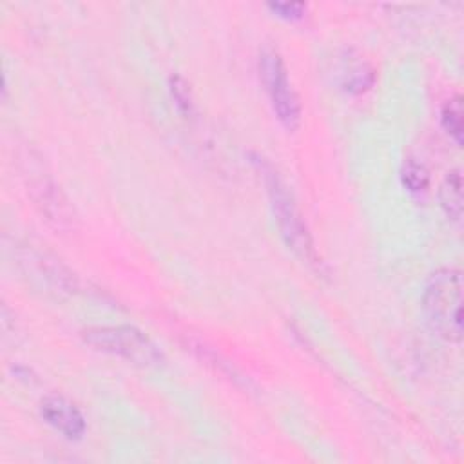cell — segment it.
Instances as JSON below:
<instances>
[{
    "label": "cell",
    "instance_id": "3957f363",
    "mask_svg": "<svg viewBox=\"0 0 464 464\" xmlns=\"http://www.w3.org/2000/svg\"><path fill=\"white\" fill-rule=\"evenodd\" d=\"M82 337L94 350L121 357L141 368H156L165 362L156 343L136 326H91L82 332Z\"/></svg>",
    "mask_w": 464,
    "mask_h": 464
},
{
    "label": "cell",
    "instance_id": "7c38bea8",
    "mask_svg": "<svg viewBox=\"0 0 464 464\" xmlns=\"http://www.w3.org/2000/svg\"><path fill=\"white\" fill-rule=\"evenodd\" d=\"M169 91H170V96H172L178 111L183 112L185 116H190L194 112V98H192V91H190V85L187 83V80L179 74H170Z\"/></svg>",
    "mask_w": 464,
    "mask_h": 464
},
{
    "label": "cell",
    "instance_id": "7a4b0ae2",
    "mask_svg": "<svg viewBox=\"0 0 464 464\" xmlns=\"http://www.w3.org/2000/svg\"><path fill=\"white\" fill-rule=\"evenodd\" d=\"M462 272L459 268H440L431 274L422 308L428 324L446 341H462Z\"/></svg>",
    "mask_w": 464,
    "mask_h": 464
},
{
    "label": "cell",
    "instance_id": "9c48e42d",
    "mask_svg": "<svg viewBox=\"0 0 464 464\" xmlns=\"http://www.w3.org/2000/svg\"><path fill=\"white\" fill-rule=\"evenodd\" d=\"M439 201L444 210V214L455 221L460 223L462 219V174L460 169L450 170L439 187Z\"/></svg>",
    "mask_w": 464,
    "mask_h": 464
},
{
    "label": "cell",
    "instance_id": "4fadbf2b",
    "mask_svg": "<svg viewBox=\"0 0 464 464\" xmlns=\"http://www.w3.org/2000/svg\"><path fill=\"white\" fill-rule=\"evenodd\" d=\"M268 9L281 18L297 20V18H303V14L306 13V4H303V2H272V4H268Z\"/></svg>",
    "mask_w": 464,
    "mask_h": 464
},
{
    "label": "cell",
    "instance_id": "5b68a950",
    "mask_svg": "<svg viewBox=\"0 0 464 464\" xmlns=\"http://www.w3.org/2000/svg\"><path fill=\"white\" fill-rule=\"evenodd\" d=\"M18 263L24 270L44 281L54 292H72L76 290V277L74 274L54 256L49 252H42L33 246H25L18 256Z\"/></svg>",
    "mask_w": 464,
    "mask_h": 464
},
{
    "label": "cell",
    "instance_id": "ba28073f",
    "mask_svg": "<svg viewBox=\"0 0 464 464\" xmlns=\"http://www.w3.org/2000/svg\"><path fill=\"white\" fill-rule=\"evenodd\" d=\"M339 83L344 92L361 94L366 92L375 82V71L370 62L355 51H346L339 63Z\"/></svg>",
    "mask_w": 464,
    "mask_h": 464
},
{
    "label": "cell",
    "instance_id": "30bf717a",
    "mask_svg": "<svg viewBox=\"0 0 464 464\" xmlns=\"http://www.w3.org/2000/svg\"><path fill=\"white\" fill-rule=\"evenodd\" d=\"M462 98L453 96L450 98L442 111H440V123L446 134L457 143L462 145V132H464V118H462Z\"/></svg>",
    "mask_w": 464,
    "mask_h": 464
},
{
    "label": "cell",
    "instance_id": "8992f818",
    "mask_svg": "<svg viewBox=\"0 0 464 464\" xmlns=\"http://www.w3.org/2000/svg\"><path fill=\"white\" fill-rule=\"evenodd\" d=\"M42 419L69 440H80L85 435L87 422L80 408L63 395H47L40 401Z\"/></svg>",
    "mask_w": 464,
    "mask_h": 464
},
{
    "label": "cell",
    "instance_id": "277c9868",
    "mask_svg": "<svg viewBox=\"0 0 464 464\" xmlns=\"http://www.w3.org/2000/svg\"><path fill=\"white\" fill-rule=\"evenodd\" d=\"M259 78L279 123L288 130L297 129L301 123L299 96L290 83L281 54L270 45L263 47L259 53Z\"/></svg>",
    "mask_w": 464,
    "mask_h": 464
},
{
    "label": "cell",
    "instance_id": "6da1fadb",
    "mask_svg": "<svg viewBox=\"0 0 464 464\" xmlns=\"http://www.w3.org/2000/svg\"><path fill=\"white\" fill-rule=\"evenodd\" d=\"M254 163L257 165L259 172L263 174V181L266 187V194L270 199V207L279 228V234L286 246L306 265L319 268L321 259L315 250L312 234L306 227V221L301 214V210L295 205L294 196L288 192V187L281 179V176L276 172V169L263 160L261 156H256Z\"/></svg>",
    "mask_w": 464,
    "mask_h": 464
},
{
    "label": "cell",
    "instance_id": "52a82bcc",
    "mask_svg": "<svg viewBox=\"0 0 464 464\" xmlns=\"http://www.w3.org/2000/svg\"><path fill=\"white\" fill-rule=\"evenodd\" d=\"M31 194L42 214H45L51 223L60 228L72 223V208L67 198L62 194L60 187H56V183L49 176L44 174L38 179L31 181Z\"/></svg>",
    "mask_w": 464,
    "mask_h": 464
},
{
    "label": "cell",
    "instance_id": "8fae6325",
    "mask_svg": "<svg viewBox=\"0 0 464 464\" xmlns=\"http://www.w3.org/2000/svg\"><path fill=\"white\" fill-rule=\"evenodd\" d=\"M401 183L406 190L410 192H424L430 185V174L426 170V167L419 161H415L413 158L404 160L402 167H401Z\"/></svg>",
    "mask_w": 464,
    "mask_h": 464
}]
</instances>
